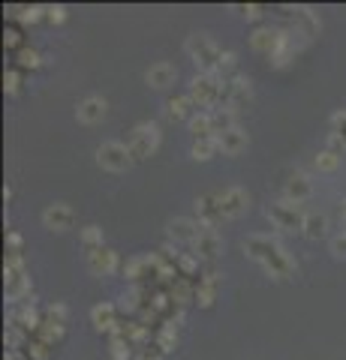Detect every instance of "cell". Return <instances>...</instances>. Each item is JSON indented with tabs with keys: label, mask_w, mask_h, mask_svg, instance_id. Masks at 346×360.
<instances>
[{
	"label": "cell",
	"mask_w": 346,
	"mask_h": 360,
	"mask_svg": "<svg viewBox=\"0 0 346 360\" xmlns=\"http://www.w3.org/2000/svg\"><path fill=\"white\" fill-rule=\"evenodd\" d=\"M187 51L205 75H217L220 66H223V54H226V51H220L208 37H202V33H196V37L187 39Z\"/></svg>",
	"instance_id": "1"
},
{
	"label": "cell",
	"mask_w": 346,
	"mask_h": 360,
	"mask_svg": "<svg viewBox=\"0 0 346 360\" xmlns=\"http://www.w3.org/2000/svg\"><path fill=\"white\" fill-rule=\"evenodd\" d=\"M190 103L196 108H217L223 99V82L217 75H196L193 84H190Z\"/></svg>",
	"instance_id": "2"
},
{
	"label": "cell",
	"mask_w": 346,
	"mask_h": 360,
	"mask_svg": "<svg viewBox=\"0 0 346 360\" xmlns=\"http://www.w3.org/2000/svg\"><path fill=\"white\" fill-rule=\"evenodd\" d=\"M268 219L283 231H304L307 213H301V205H292V201H277L268 207Z\"/></svg>",
	"instance_id": "3"
},
{
	"label": "cell",
	"mask_w": 346,
	"mask_h": 360,
	"mask_svg": "<svg viewBox=\"0 0 346 360\" xmlns=\"http://www.w3.org/2000/svg\"><path fill=\"white\" fill-rule=\"evenodd\" d=\"M157 144H160V132L154 123H139L136 129H132L130 135V153H132V160H148V156L157 150Z\"/></svg>",
	"instance_id": "4"
},
{
	"label": "cell",
	"mask_w": 346,
	"mask_h": 360,
	"mask_svg": "<svg viewBox=\"0 0 346 360\" xmlns=\"http://www.w3.org/2000/svg\"><path fill=\"white\" fill-rule=\"evenodd\" d=\"M97 162L109 168V172H127V168L132 165V153L127 144H121V141H106L103 148L97 150Z\"/></svg>",
	"instance_id": "5"
},
{
	"label": "cell",
	"mask_w": 346,
	"mask_h": 360,
	"mask_svg": "<svg viewBox=\"0 0 346 360\" xmlns=\"http://www.w3.org/2000/svg\"><path fill=\"white\" fill-rule=\"evenodd\" d=\"M250 42H253V49L259 51V54H265V58H277L286 45H292L289 42V37L283 30H271V27H259L250 37Z\"/></svg>",
	"instance_id": "6"
},
{
	"label": "cell",
	"mask_w": 346,
	"mask_h": 360,
	"mask_svg": "<svg viewBox=\"0 0 346 360\" xmlns=\"http://www.w3.org/2000/svg\"><path fill=\"white\" fill-rule=\"evenodd\" d=\"M247 103H250V82H247V78L232 75L229 82H223V99H220V105L238 111V108H244Z\"/></svg>",
	"instance_id": "7"
},
{
	"label": "cell",
	"mask_w": 346,
	"mask_h": 360,
	"mask_svg": "<svg viewBox=\"0 0 346 360\" xmlns=\"http://www.w3.org/2000/svg\"><path fill=\"white\" fill-rule=\"evenodd\" d=\"M196 213H199V225H205V229H214V225L226 217L223 205H220V195H214V193H205L196 198Z\"/></svg>",
	"instance_id": "8"
},
{
	"label": "cell",
	"mask_w": 346,
	"mask_h": 360,
	"mask_svg": "<svg viewBox=\"0 0 346 360\" xmlns=\"http://www.w3.org/2000/svg\"><path fill=\"white\" fill-rule=\"evenodd\" d=\"M280 250H283V246L277 243V240H271L268 234H250V238L244 240V252H247L250 258H256V262H262V264H265L271 255L280 252Z\"/></svg>",
	"instance_id": "9"
},
{
	"label": "cell",
	"mask_w": 346,
	"mask_h": 360,
	"mask_svg": "<svg viewBox=\"0 0 346 360\" xmlns=\"http://www.w3.org/2000/svg\"><path fill=\"white\" fill-rule=\"evenodd\" d=\"M42 222H46V229H51V231H66L75 225V210L70 205H51L42 210Z\"/></svg>",
	"instance_id": "10"
},
{
	"label": "cell",
	"mask_w": 346,
	"mask_h": 360,
	"mask_svg": "<svg viewBox=\"0 0 346 360\" xmlns=\"http://www.w3.org/2000/svg\"><path fill=\"white\" fill-rule=\"evenodd\" d=\"M220 205H223V213H226V217H241L250 205V195L244 193L241 186H229L226 193H220Z\"/></svg>",
	"instance_id": "11"
},
{
	"label": "cell",
	"mask_w": 346,
	"mask_h": 360,
	"mask_svg": "<svg viewBox=\"0 0 346 360\" xmlns=\"http://www.w3.org/2000/svg\"><path fill=\"white\" fill-rule=\"evenodd\" d=\"M220 234L214 231V229H205L202 225V231H199V238L193 240V255L196 258H214V255H220Z\"/></svg>",
	"instance_id": "12"
},
{
	"label": "cell",
	"mask_w": 346,
	"mask_h": 360,
	"mask_svg": "<svg viewBox=\"0 0 346 360\" xmlns=\"http://www.w3.org/2000/svg\"><path fill=\"white\" fill-rule=\"evenodd\" d=\"M87 267H91L97 276L111 274V270L118 267V255H115V250H109V246H99V250L87 252Z\"/></svg>",
	"instance_id": "13"
},
{
	"label": "cell",
	"mask_w": 346,
	"mask_h": 360,
	"mask_svg": "<svg viewBox=\"0 0 346 360\" xmlns=\"http://www.w3.org/2000/svg\"><path fill=\"white\" fill-rule=\"evenodd\" d=\"M75 117H79L82 123H97L106 117V99L103 96H87L79 103V108H75Z\"/></svg>",
	"instance_id": "14"
},
{
	"label": "cell",
	"mask_w": 346,
	"mask_h": 360,
	"mask_svg": "<svg viewBox=\"0 0 346 360\" xmlns=\"http://www.w3.org/2000/svg\"><path fill=\"white\" fill-rule=\"evenodd\" d=\"M199 231H202V225L196 219H172L169 222V238L172 240H181V243H193L199 238Z\"/></svg>",
	"instance_id": "15"
},
{
	"label": "cell",
	"mask_w": 346,
	"mask_h": 360,
	"mask_svg": "<svg viewBox=\"0 0 346 360\" xmlns=\"http://www.w3.org/2000/svg\"><path fill=\"white\" fill-rule=\"evenodd\" d=\"M283 193H286V201H292V205H301V201H307V198H310L314 186H310V180H307L304 174H292V177L286 180Z\"/></svg>",
	"instance_id": "16"
},
{
	"label": "cell",
	"mask_w": 346,
	"mask_h": 360,
	"mask_svg": "<svg viewBox=\"0 0 346 360\" xmlns=\"http://www.w3.org/2000/svg\"><path fill=\"white\" fill-rule=\"evenodd\" d=\"M217 144H220V150L223 153H229V156H235V153H241L244 148H247V132L244 129H229V132H223L220 139H217Z\"/></svg>",
	"instance_id": "17"
},
{
	"label": "cell",
	"mask_w": 346,
	"mask_h": 360,
	"mask_svg": "<svg viewBox=\"0 0 346 360\" xmlns=\"http://www.w3.org/2000/svg\"><path fill=\"white\" fill-rule=\"evenodd\" d=\"M115 303H97L91 309V321L97 324V330H118V321H115Z\"/></svg>",
	"instance_id": "18"
},
{
	"label": "cell",
	"mask_w": 346,
	"mask_h": 360,
	"mask_svg": "<svg viewBox=\"0 0 346 360\" xmlns=\"http://www.w3.org/2000/svg\"><path fill=\"white\" fill-rule=\"evenodd\" d=\"M175 75H178V70L172 63H154L151 70L144 72V78H148L151 87H169L175 82Z\"/></svg>",
	"instance_id": "19"
},
{
	"label": "cell",
	"mask_w": 346,
	"mask_h": 360,
	"mask_svg": "<svg viewBox=\"0 0 346 360\" xmlns=\"http://www.w3.org/2000/svg\"><path fill=\"white\" fill-rule=\"evenodd\" d=\"M265 270L271 276H277V279H289V276H292V270H295V264H292V258L286 255V250H280L277 255H271L265 262Z\"/></svg>",
	"instance_id": "20"
},
{
	"label": "cell",
	"mask_w": 346,
	"mask_h": 360,
	"mask_svg": "<svg viewBox=\"0 0 346 360\" xmlns=\"http://www.w3.org/2000/svg\"><path fill=\"white\" fill-rule=\"evenodd\" d=\"M211 115V129H214V139H220L223 132H229V129H235V111L232 108H214V111H208Z\"/></svg>",
	"instance_id": "21"
},
{
	"label": "cell",
	"mask_w": 346,
	"mask_h": 360,
	"mask_svg": "<svg viewBox=\"0 0 346 360\" xmlns=\"http://www.w3.org/2000/svg\"><path fill=\"white\" fill-rule=\"evenodd\" d=\"M193 103H190V96H172L169 103H166V115L172 120H190L193 117Z\"/></svg>",
	"instance_id": "22"
},
{
	"label": "cell",
	"mask_w": 346,
	"mask_h": 360,
	"mask_svg": "<svg viewBox=\"0 0 346 360\" xmlns=\"http://www.w3.org/2000/svg\"><path fill=\"white\" fill-rule=\"evenodd\" d=\"M187 123H190V132L196 135V141L199 139H214V129H211V115H208V111H202V115H193Z\"/></svg>",
	"instance_id": "23"
},
{
	"label": "cell",
	"mask_w": 346,
	"mask_h": 360,
	"mask_svg": "<svg viewBox=\"0 0 346 360\" xmlns=\"http://www.w3.org/2000/svg\"><path fill=\"white\" fill-rule=\"evenodd\" d=\"M326 225H328V219L322 217V213H307V219H304V238H310V240L322 238V234H326Z\"/></svg>",
	"instance_id": "24"
},
{
	"label": "cell",
	"mask_w": 346,
	"mask_h": 360,
	"mask_svg": "<svg viewBox=\"0 0 346 360\" xmlns=\"http://www.w3.org/2000/svg\"><path fill=\"white\" fill-rule=\"evenodd\" d=\"M220 150V144H217V139H199V141H193V160H211Z\"/></svg>",
	"instance_id": "25"
},
{
	"label": "cell",
	"mask_w": 346,
	"mask_h": 360,
	"mask_svg": "<svg viewBox=\"0 0 346 360\" xmlns=\"http://www.w3.org/2000/svg\"><path fill=\"white\" fill-rule=\"evenodd\" d=\"M18 354L25 357V360H46V354H49V348L42 345V342H37V340H30V342H25L18 348Z\"/></svg>",
	"instance_id": "26"
},
{
	"label": "cell",
	"mask_w": 346,
	"mask_h": 360,
	"mask_svg": "<svg viewBox=\"0 0 346 360\" xmlns=\"http://www.w3.org/2000/svg\"><path fill=\"white\" fill-rule=\"evenodd\" d=\"M154 342H157V345L163 348V352L169 354L172 348L178 345V333H175V328H172V324H166V328H163V330H160L157 336H154Z\"/></svg>",
	"instance_id": "27"
},
{
	"label": "cell",
	"mask_w": 346,
	"mask_h": 360,
	"mask_svg": "<svg viewBox=\"0 0 346 360\" xmlns=\"http://www.w3.org/2000/svg\"><path fill=\"white\" fill-rule=\"evenodd\" d=\"M16 63L21 66V70H37V66H39V54L25 45L21 51H16Z\"/></svg>",
	"instance_id": "28"
},
{
	"label": "cell",
	"mask_w": 346,
	"mask_h": 360,
	"mask_svg": "<svg viewBox=\"0 0 346 360\" xmlns=\"http://www.w3.org/2000/svg\"><path fill=\"white\" fill-rule=\"evenodd\" d=\"M82 243H85V250H87V252L99 250V246H103V231H99L97 225H91V229H85V231H82Z\"/></svg>",
	"instance_id": "29"
},
{
	"label": "cell",
	"mask_w": 346,
	"mask_h": 360,
	"mask_svg": "<svg viewBox=\"0 0 346 360\" xmlns=\"http://www.w3.org/2000/svg\"><path fill=\"white\" fill-rule=\"evenodd\" d=\"M338 165H340V156L331 153V150H322L316 156V168H319V172H338Z\"/></svg>",
	"instance_id": "30"
},
{
	"label": "cell",
	"mask_w": 346,
	"mask_h": 360,
	"mask_svg": "<svg viewBox=\"0 0 346 360\" xmlns=\"http://www.w3.org/2000/svg\"><path fill=\"white\" fill-rule=\"evenodd\" d=\"M166 357V352H163V348L157 345V342H144L142 348H139V360H163Z\"/></svg>",
	"instance_id": "31"
},
{
	"label": "cell",
	"mask_w": 346,
	"mask_h": 360,
	"mask_svg": "<svg viewBox=\"0 0 346 360\" xmlns=\"http://www.w3.org/2000/svg\"><path fill=\"white\" fill-rule=\"evenodd\" d=\"M4 42H6V49H18V51L25 49V45H21V30L16 25L4 30Z\"/></svg>",
	"instance_id": "32"
},
{
	"label": "cell",
	"mask_w": 346,
	"mask_h": 360,
	"mask_svg": "<svg viewBox=\"0 0 346 360\" xmlns=\"http://www.w3.org/2000/svg\"><path fill=\"white\" fill-rule=\"evenodd\" d=\"M295 18L301 21V25L307 27V33H316L319 30V25H316V18L310 15V9H295Z\"/></svg>",
	"instance_id": "33"
},
{
	"label": "cell",
	"mask_w": 346,
	"mask_h": 360,
	"mask_svg": "<svg viewBox=\"0 0 346 360\" xmlns=\"http://www.w3.org/2000/svg\"><path fill=\"white\" fill-rule=\"evenodd\" d=\"M4 87H6V94H16V90L21 87V72L18 70H9L4 75Z\"/></svg>",
	"instance_id": "34"
},
{
	"label": "cell",
	"mask_w": 346,
	"mask_h": 360,
	"mask_svg": "<svg viewBox=\"0 0 346 360\" xmlns=\"http://www.w3.org/2000/svg\"><path fill=\"white\" fill-rule=\"evenodd\" d=\"M328 150H331V153H338V156L346 150V139H343V135H338V132H331V135H328Z\"/></svg>",
	"instance_id": "35"
},
{
	"label": "cell",
	"mask_w": 346,
	"mask_h": 360,
	"mask_svg": "<svg viewBox=\"0 0 346 360\" xmlns=\"http://www.w3.org/2000/svg\"><path fill=\"white\" fill-rule=\"evenodd\" d=\"M66 18V9L63 6H46V21H54V25H61Z\"/></svg>",
	"instance_id": "36"
},
{
	"label": "cell",
	"mask_w": 346,
	"mask_h": 360,
	"mask_svg": "<svg viewBox=\"0 0 346 360\" xmlns=\"http://www.w3.org/2000/svg\"><path fill=\"white\" fill-rule=\"evenodd\" d=\"M331 127H334V132L346 139V111H338V115L331 117Z\"/></svg>",
	"instance_id": "37"
},
{
	"label": "cell",
	"mask_w": 346,
	"mask_h": 360,
	"mask_svg": "<svg viewBox=\"0 0 346 360\" xmlns=\"http://www.w3.org/2000/svg\"><path fill=\"white\" fill-rule=\"evenodd\" d=\"M235 9H241V15H244V18H259V6H253V4H247V6H235Z\"/></svg>",
	"instance_id": "38"
},
{
	"label": "cell",
	"mask_w": 346,
	"mask_h": 360,
	"mask_svg": "<svg viewBox=\"0 0 346 360\" xmlns=\"http://www.w3.org/2000/svg\"><path fill=\"white\" fill-rule=\"evenodd\" d=\"M334 252H338V255H346V231L340 234V238H334Z\"/></svg>",
	"instance_id": "39"
},
{
	"label": "cell",
	"mask_w": 346,
	"mask_h": 360,
	"mask_svg": "<svg viewBox=\"0 0 346 360\" xmlns=\"http://www.w3.org/2000/svg\"><path fill=\"white\" fill-rule=\"evenodd\" d=\"M343 217H346V198H343Z\"/></svg>",
	"instance_id": "40"
}]
</instances>
